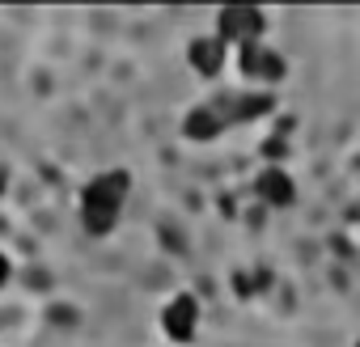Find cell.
<instances>
[{"instance_id": "obj_9", "label": "cell", "mask_w": 360, "mask_h": 347, "mask_svg": "<svg viewBox=\"0 0 360 347\" xmlns=\"http://www.w3.org/2000/svg\"><path fill=\"white\" fill-rule=\"evenodd\" d=\"M356 347H360V339H356Z\"/></svg>"}, {"instance_id": "obj_8", "label": "cell", "mask_w": 360, "mask_h": 347, "mask_svg": "<svg viewBox=\"0 0 360 347\" xmlns=\"http://www.w3.org/2000/svg\"><path fill=\"white\" fill-rule=\"evenodd\" d=\"M9 280H13V263H9V258H5V254H0V288H5V284H9Z\"/></svg>"}, {"instance_id": "obj_3", "label": "cell", "mask_w": 360, "mask_h": 347, "mask_svg": "<svg viewBox=\"0 0 360 347\" xmlns=\"http://www.w3.org/2000/svg\"><path fill=\"white\" fill-rule=\"evenodd\" d=\"M161 330L174 339V343H191L195 339V330H200V305H195V296H174L165 309H161Z\"/></svg>"}, {"instance_id": "obj_6", "label": "cell", "mask_w": 360, "mask_h": 347, "mask_svg": "<svg viewBox=\"0 0 360 347\" xmlns=\"http://www.w3.org/2000/svg\"><path fill=\"white\" fill-rule=\"evenodd\" d=\"M225 55H229V47L212 34V39H195L191 47H187V60H191V68L200 72V77H217L221 68H225Z\"/></svg>"}, {"instance_id": "obj_2", "label": "cell", "mask_w": 360, "mask_h": 347, "mask_svg": "<svg viewBox=\"0 0 360 347\" xmlns=\"http://www.w3.org/2000/svg\"><path fill=\"white\" fill-rule=\"evenodd\" d=\"M263 30H267V13L263 9H250V5H229L217 13V39L225 47H250V43H263Z\"/></svg>"}, {"instance_id": "obj_1", "label": "cell", "mask_w": 360, "mask_h": 347, "mask_svg": "<svg viewBox=\"0 0 360 347\" xmlns=\"http://www.w3.org/2000/svg\"><path fill=\"white\" fill-rule=\"evenodd\" d=\"M131 191V178L123 169H110V174H98V178L81 191V225L94 233V237H106L119 216H123V199Z\"/></svg>"}, {"instance_id": "obj_5", "label": "cell", "mask_w": 360, "mask_h": 347, "mask_svg": "<svg viewBox=\"0 0 360 347\" xmlns=\"http://www.w3.org/2000/svg\"><path fill=\"white\" fill-rule=\"evenodd\" d=\"M255 191H259V199H263V204H271V208H288V204L297 199V187H292V178H288L284 169H276V165L259 174Z\"/></svg>"}, {"instance_id": "obj_7", "label": "cell", "mask_w": 360, "mask_h": 347, "mask_svg": "<svg viewBox=\"0 0 360 347\" xmlns=\"http://www.w3.org/2000/svg\"><path fill=\"white\" fill-rule=\"evenodd\" d=\"M221 114L212 110V106H195L187 119H183V131H187V140H195V144H208V140H217L221 136Z\"/></svg>"}, {"instance_id": "obj_4", "label": "cell", "mask_w": 360, "mask_h": 347, "mask_svg": "<svg viewBox=\"0 0 360 347\" xmlns=\"http://www.w3.org/2000/svg\"><path fill=\"white\" fill-rule=\"evenodd\" d=\"M238 68H242L246 77H255V81H267V85L284 81V55H280V51H271L267 43L238 47Z\"/></svg>"}]
</instances>
